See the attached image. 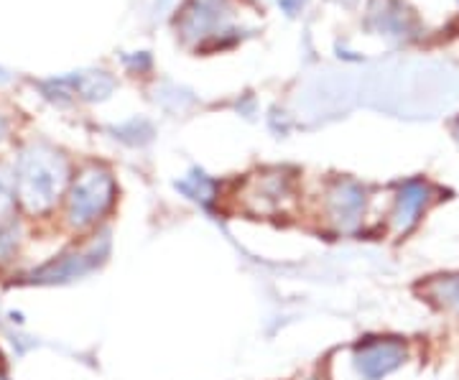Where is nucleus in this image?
Listing matches in <instances>:
<instances>
[{
  "label": "nucleus",
  "mask_w": 459,
  "mask_h": 380,
  "mask_svg": "<svg viewBox=\"0 0 459 380\" xmlns=\"http://www.w3.org/2000/svg\"><path fill=\"white\" fill-rule=\"evenodd\" d=\"M13 186L8 182V177L0 171V222L5 220V217L11 215V210H13Z\"/></svg>",
  "instance_id": "6e6552de"
},
{
  "label": "nucleus",
  "mask_w": 459,
  "mask_h": 380,
  "mask_svg": "<svg viewBox=\"0 0 459 380\" xmlns=\"http://www.w3.org/2000/svg\"><path fill=\"white\" fill-rule=\"evenodd\" d=\"M115 182L105 168H84L72 184L69 197H66V220L72 228H90L98 220L105 217V212L113 207Z\"/></svg>",
  "instance_id": "f03ea898"
},
{
  "label": "nucleus",
  "mask_w": 459,
  "mask_h": 380,
  "mask_svg": "<svg viewBox=\"0 0 459 380\" xmlns=\"http://www.w3.org/2000/svg\"><path fill=\"white\" fill-rule=\"evenodd\" d=\"M0 380H3V378H0Z\"/></svg>",
  "instance_id": "9b49d317"
},
{
  "label": "nucleus",
  "mask_w": 459,
  "mask_h": 380,
  "mask_svg": "<svg viewBox=\"0 0 459 380\" xmlns=\"http://www.w3.org/2000/svg\"><path fill=\"white\" fill-rule=\"evenodd\" d=\"M69 168L62 153L49 146H29L18 156L16 164V194L21 204L31 212H47L56 204L66 186Z\"/></svg>",
  "instance_id": "f257e3e1"
},
{
  "label": "nucleus",
  "mask_w": 459,
  "mask_h": 380,
  "mask_svg": "<svg viewBox=\"0 0 459 380\" xmlns=\"http://www.w3.org/2000/svg\"><path fill=\"white\" fill-rule=\"evenodd\" d=\"M431 301H437L444 309L459 312V276H439L427 286Z\"/></svg>",
  "instance_id": "0eeeda50"
},
{
  "label": "nucleus",
  "mask_w": 459,
  "mask_h": 380,
  "mask_svg": "<svg viewBox=\"0 0 459 380\" xmlns=\"http://www.w3.org/2000/svg\"><path fill=\"white\" fill-rule=\"evenodd\" d=\"M365 215V192L355 182H337L327 194V217L337 230H358Z\"/></svg>",
  "instance_id": "39448f33"
},
{
  "label": "nucleus",
  "mask_w": 459,
  "mask_h": 380,
  "mask_svg": "<svg viewBox=\"0 0 459 380\" xmlns=\"http://www.w3.org/2000/svg\"><path fill=\"white\" fill-rule=\"evenodd\" d=\"M18 248V235L13 228H0V261H11Z\"/></svg>",
  "instance_id": "1a4fd4ad"
},
{
  "label": "nucleus",
  "mask_w": 459,
  "mask_h": 380,
  "mask_svg": "<svg viewBox=\"0 0 459 380\" xmlns=\"http://www.w3.org/2000/svg\"><path fill=\"white\" fill-rule=\"evenodd\" d=\"M5 131H8V123H5V117L0 116V138L5 135Z\"/></svg>",
  "instance_id": "9d476101"
},
{
  "label": "nucleus",
  "mask_w": 459,
  "mask_h": 380,
  "mask_svg": "<svg viewBox=\"0 0 459 380\" xmlns=\"http://www.w3.org/2000/svg\"><path fill=\"white\" fill-rule=\"evenodd\" d=\"M431 202V189L424 182H409L395 197L394 212H391V230L394 235H406L416 228L419 217Z\"/></svg>",
  "instance_id": "423d86ee"
},
{
  "label": "nucleus",
  "mask_w": 459,
  "mask_h": 380,
  "mask_svg": "<svg viewBox=\"0 0 459 380\" xmlns=\"http://www.w3.org/2000/svg\"><path fill=\"white\" fill-rule=\"evenodd\" d=\"M243 210L258 217H276L289 210L294 202V184L283 171L253 174L240 189Z\"/></svg>",
  "instance_id": "7ed1b4c3"
},
{
  "label": "nucleus",
  "mask_w": 459,
  "mask_h": 380,
  "mask_svg": "<svg viewBox=\"0 0 459 380\" xmlns=\"http://www.w3.org/2000/svg\"><path fill=\"white\" fill-rule=\"evenodd\" d=\"M406 360V348L395 340H370L358 345L350 363L360 380H383Z\"/></svg>",
  "instance_id": "20e7f679"
}]
</instances>
